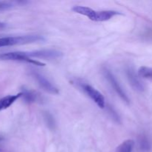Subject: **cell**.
<instances>
[{"instance_id":"6da1fadb","label":"cell","mask_w":152,"mask_h":152,"mask_svg":"<svg viewBox=\"0 0 152 152\" xmlns=\"http://www.w3.org/2000/svg\"><path fill=\"white\" fill-rule=\"evenodd\" d=\"M45 39L40 35H25L18 37H6L0 38V48L16 45L31 44L43 41Z\"/></svg>"},{"instance_id":"7a4b0ae2","label":"cell","mask_w":152,"mask_h":152,"mask_svg":"<svg viewBox=\"0 0 152 152\" xmlns=\"http://www.w3.org/2000/svg\"><path fill=\"white\" fill-rule=\"evenodd\" d=\"M0 60L4 61H17V62H24L27 63H31L37 66H45V64L39 62L36 59H33L29 57L26 52L15 51L7 52V53H0Z\"/></svg>"},{"instance_id":"3957f363","label":"cell","mask_w":152,"mask_h":152,"mask_svg":"<svg viewBox=\"0 0 152 152\" xmlns=\"http://www.w3.org/2000/svg\"><path fill=\"white\" fill-rule=\"evenodd\" d=\"M103 74L105 78L106 79L107 81L108 82L109 85L111 86V87L112 88L113 90L119 96L123 99L124 102L129 103V98L127 96L126 93L125 92V91L123 90L122 86H120V84L119 83V82L117 81V80L116 79V77H114V75L113 74V73L111 72L110 70H108V68H104L103 69Z\"/></svg>"},{"instance_id":"277c9868","label":"cell","mask_w":152,"mask_h":152,"mask_svg":"<svg viewBox=\"0 0 152 152\" xmlns=\"http://www.w3.org/2000/svg\"><path fill=\"white\" fill-rule=\"evenodd\" d=\"M31 75L37 82L39 86L44 91L50 94H59V90H58L57 88L54 85L52 84L42 74H39V73L36 71H32L31 72Z\"/></svg>"},{"instance_id":"5b68a950","label":"cell","mask_w":152,"mask_h":152,"mask_svg":"<svg viewBox=\"0 0 152 152\" xmlns=\"http://www.w3.org/2000/svg\"><path fill=\"white\" fill-rule=\"evenodd\" d=\"M81 87L83 90L86 93V94L98 105L100 108H104L105 107V100L103 95L98 91L96 89L88 84H82Z\"/></svg>"},{"instance_id":"8992f818","label":"cell","mask_w":152,"mask_h":152,"mask_svg":"<svg viewBox=\"0 0 152 152\" xmlns=\"http://www.w3.org/2000/svg\"><path fill=\"white\" fill-rule=\"evenodd\" d=\"M26 53L31 58H39V59H54L62 56V53L53 49H42V50H33Z\"/></svg>"},{"instance_id":"52a82bcc","label":"cell","mask_w":152,"mask_h":152,"mask_svg":"<svg viewBox=\"0 0 152 152\" xmlns=\"http://www.w3.org/2000/svg\"><path fill=\"white\" fill-rule=\"evenodd\" d=\"M126 77H127L128 80L129 82V84L132 86L134 90L137 91H143L144 86L142 82L140 80L139 77L137 75L135 71L132 67H128L126 69Z\"/></svg>"},{"instance_id":"ba28073f","label":"cell","mask_w":152,"mask_h":152,"mask_svg":"<svg viewBox=\"0 0 152 152\" xmlns=\"http://www.w3.org/2000/svg\"><path fill=\"white\" fill-rule=\"evenodd\" d=\"M72 10L75 13H79V14L84 15V16H87L88 18L91 19V20L95 21L96 19V11L93 10L92 8L88 7H86V6H74L72 8Z\"/></svg>"},{"instance_id":"9c48e42d","label":"cell","mask_w":152,"mask_h":152,"mask_svg":"<svg viewBox=\"0 0 152 152\" xmlns=\"http://www.w3.org/2000/svg\"><path fill=\"white\" fill-rule=\"evenodd\" d=\"M21 96H22V92L15 95H7L0 99V111L7 109Z\"/></svg>"},{"instance_id":"30bf717a","label":"cell","mask_w":152,"mask_h":152,"mask_svg":"<svg viewBox=\"0 0 152 152\" xmlns=\"http://www.w3.org/2000/svg\"><path fill=\"white\" fill-rule=\"evenodd\" d=\"M121 14L120 12L116 10H101V11H96V22H104L108 21L117 15Z\"/></svg>"},{"instance_id":"8fae6325","label":"cell","mask_w":152,"mask_h":152,"mask_svg":"<svg viewBox=\"0 0 152 152\" xmlns=\"http://www.w3.org/2000/svg\"><path fill=\"white\" fill-rule=\"evenodd\" d=\"M134 147V141L133 140H126L117 147L116 152H132Z\"/></svg>"},{"instance_id":"7c38bea8","label":"cell","mask_w":152,"mask_h":152,"mask_svg":"<svg viewBox=\"0 0 152 152\" xmlns=\"http://www.w3.org/2000/svg\"><path fill=\"white\" fill-rule=\"evenodd\" d=\"M138 76L145 79L152 80V68L142 66L138 70Z\"/></svg>"},{"instance_id":"4fadbf2b","label":"cell","mask_w":152,"mask_h":152,"mask_svg":"<svg viewBox=\"0 0 152 152\" xmlns=\"http://www.w3.org/2000/svg\"><path fill=\"white\" fill-rule=\"evenodd\" d=\"M22 93V96H23L25 102L31 103V102H34L37 99V95L34 94V92L31 91L30 90H27V89H24Z\"/></svg>"},{"instance_id":"5bb4252c","label":"cell","mask_w":152,"mask_h":152,"mask_svg":"<svg viewBox=\"0 0 152 152\" xmlns=\"http://www.w3.org/2000/svg\"><path fill=\"white\" fill-rule=\"evenodd\" d=\"M140 148L142 151H147L150 148V143L145 137H141L139 141Z\"/></svg>"},{"instance_id":"9a60e30c","label":"cell","mask_w":152,"mask_h":152,"mask_svg":"<svg viewBox=\"0 0 152 152\" xmlns=\"http://www.w3.org/2000/svg\"><path fill=\"white\" fill-rule=\"evenodd\" d=\"M12 7V4L10 2L7 1H0V11L1 10H5Z\"/></svg>"},{"instance_id":"2e32d148","label":"cell","mask_w":152,"mask_h":152,"mask_svg":"<svg viewBox=\"0 0 152 152\" xmlns=\"http://www.w3.org/2000/svg\"><path fill=\"white\" fill-rule=\"evenodd\" d=\"M45 120H46V121H47V123L48 124V126H54L53 119L50 114H47V115H46V117H45Z\"/></svg>"},{"instance_id":"e0dca14e","label":"cell","mask_w":152,"mask_h":152,"mask_svg":"<svg viewBox=\"0 0 152 152\" xmlns=\"http://www.w3.org/2000/svg\"><path fill=\"white\" fill-rule=\"evenodd\" d=\"M5 27V24L3 23V22H0V28H3Z\"/></svg>"}]
</instances>
